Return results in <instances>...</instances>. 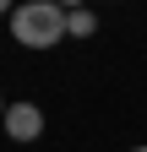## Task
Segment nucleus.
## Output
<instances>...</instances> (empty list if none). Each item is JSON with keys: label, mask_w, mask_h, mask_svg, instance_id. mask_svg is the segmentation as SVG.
I'll list each match as a JSON object with an SVG mask.
<instances>
[{"label": "nucleus", "mask_w": 147, "mask_h": 152, "mask_svg": "<svg viewBox=\"0 0 147 152\" xmlns=\"http://www.w3.org/2000/svg\"><path fill=\"white\" fill-rule=\"evenodd\" d=\"M6 22H11V38L22 49H54L65 38V6L60 0H22Z\"/></svg>", "instance_id": "obj_1"}, {"label": "nucleus", "mask_w": 147, "mask_h": 152, "mask_svg": "<svg viewBox=\"0 0 147 152\" xmlns=\"http://www.w3.org/2000/svg\"><path fill=\"white\" fill-rule=\"evenodd\" d=\"M0 125H6L11 141H38L44 136V109L38 103H6V120Z\"/></svg>", "instance_id": "obj_2"}, {"label": "nucleus", "mask_w": 147, "mask_h": 152, "mask_svg": "<svg viewBox=\"0 0 147 152\" xmlns=\"http://www.w3.org/2000/svg\"><path fill=\"white\" fill-rule=\"evenodd\" d=\"M93 33H98V16L87 11V6L65 11V38H93Z\"/></svg>", "instance_id": "obj_3"}, {"label": "nucleus", "mask_w": 147, "mask_h": 152, "mask_svg": "<svg viewBox=\"0 0 147 152\" xmlns=\"http://www.w3.org/2000/svg\"><path fill=\"white\" fill-rule=\"evenodd\" d=\"M11 11H16V0H0V16H11Z\"/></svg>", "instance_id": "obj_4"}, {"label": "nucleus", "mask_w": 147, "mask_h": 152, "mask_svg": "<svg viewBox=\"0 0 147 152\" xmlns=\"http://www.w3.org/2000/svg\"><path fill=\"white\" fill-rule=\"evenodd\" d=\"M76 6H87V0H65V11H76Z\"/></svg>", "instance_id": "obj_5"}, {"label": "nucleus", "mask_w": 147, "mask_h": 152, "mask_svg": "<svg viewBox=\"0 0 147 152\" xmlns=\"http://www.w3.org/2000/svg\"><path fill=\"white\" fill-rule=\"evenodd\" d=\"M0 120H6V98H0Z\"/></svg>", "instance_id": "obj_6"}, {"label": "nucleus", "mask_w": 147, "mask_h": 152, "mask_svg": "<svg viewBox=\"0 0 147 152\" xmlns=\"http://www.w3.org/2000/svg\"><path fill=\"white\" fill-rule=\"evenodd\" d=\"M131 152H147V147H131Z\"/></svg>", "instance_id": "obj_7"}]
</instances>
